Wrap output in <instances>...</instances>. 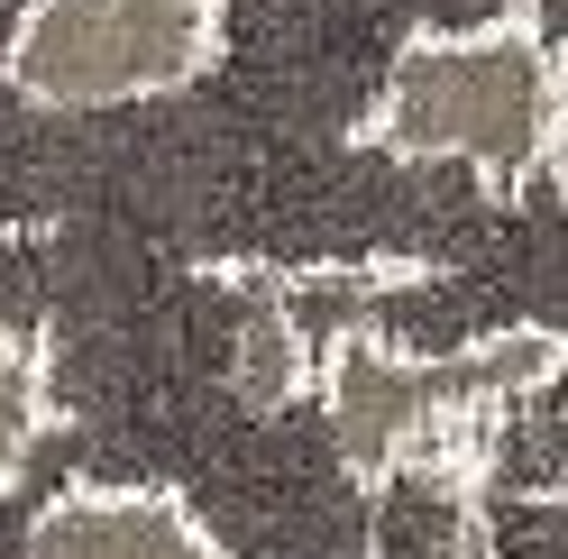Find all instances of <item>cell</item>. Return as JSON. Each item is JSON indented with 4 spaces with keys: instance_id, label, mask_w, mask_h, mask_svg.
Masks as SVG:
<instances>
[{
    "instance_id": "1",
    "label": "cell",
    "mask_w": 568,
    "mask_h": 559,
    "mask_svg": "<svg viewBox=\"0 0 568 559\" xmlns=\"http://www.w3.org/2000/svg\"><path fill=\"white\" fill-rule=\"evenodd\" d=\"M550 92H559V55L531 10L413 28L385 55L348 138L395 165H458L486 193H523L550 156Z\"/></svg>"
},
{
    "instance_id": "2",
    "label": "cell",
    "mask_w": 568,
    "mask_h": 559,
    "mask_svg": "<svg viewBox=\"0 0 568 559\" xmlns=\"http://www.w3.org/2000/svg\"><path fill=\"white\" fill-rule=\"evenodd\" d=\"M230 55V0H19L0 83L28 111H138L193 92Z\"/></svg>"
},
{
    "instance_id": "3",
    "label": "cell",
    "mask_w": 568,
    "mask_h": 559,
    "mask_svg": "<svg viewBox=\"0 0 568 559\" xmlns=\"http://www.w3.org/2000/svg\"><path fill=\"white\" fill-rule=\"evenodd\" d=\"M541 367H559V339H477L458 358H413V348H385L367 331H348L322 358V404L339 431V459L358 477H404V468H440L458 431L477 423V404L531 386Z\"/></svg>"
},
{
    "instance_id": "4",
    "label": "cell",
    "mask_w": 568,
    "mask_h": 559,
    "mask_svg": "<svg viewBox=\"0 0 568 559\" xmlns=\"http://www.w3.org/2000/svg\"><path fill=\"white\" fill-rule=\"evenodd\" d=\"M19 559H230L211 514L156 477H74L28 514Z\"/></svg>"
},
{
    "instance_id": "5",
    "label": "cell",
    "mask_w": 568,
    "mask_h": 559,
    "mask_svg": "<svg viewBox=\"0 0 568 559\" xmlns=\"http://www.w3.org/2000/svg\"><path fill=\"white\" fill-rule=\"evenodd\" d=\"M47 431H55V358L28 322L0 312V505L19 496V477L47 449Z\"/></svg>"
},
{
    "instance_id": "6",
    "label": "cell",
    "mask_w": 568,
    "mask_h": 559,
    "mask_svg": "<svg viewBox=\"0 0 568 559\" xmlns=\"http://www.w3.org/2000/svg\"><path fill=\"white\" fill-rule=\"evenodd\" d=\"M541 184L559 193V212H568V55H559V92H550V156H541Z\"/></svg>"
},
{
    "instance_id": "7",
    "label": "cell",
    "mask_w": 568,
    "mask_h": 559,
    "mask_svg": "<svg viewBox=\"0 0 568 559\" xmlns=\"http://www.w3.org/2000/svg\"><path fill=\"white\" fill-rule=\"evenodd\" d=\"M440 559H495V541H486V532H477V522H468V532H458V541H449Z\"/></svg>"
}]
</instances>
